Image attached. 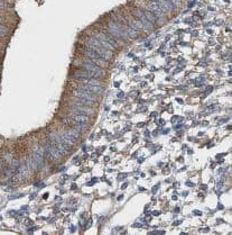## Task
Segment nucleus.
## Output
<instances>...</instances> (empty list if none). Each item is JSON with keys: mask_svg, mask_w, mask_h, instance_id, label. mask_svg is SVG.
<instances>
[{"mask_svg": "<svg viewBox=\"0 0 232 235\" xmlns=\"http://www.w3.org/2000/svg\"><path fill=\"white\" fill-rule=\"evenodd\" d=\"M62 134L65 136L66 139H68V140L73 142L74 144L78 142V140L80 139V132H78L76 129H74V128H70V129H66L64 132H62Z\"/></svg>", "mask_w": 232, "mask_h": 235, "instance_id": "10", "label": "nucleus"}, {"mask_svg": "<svg viewBox=\"0 0 232 235\" xmlns=\"http://www.w3.org/2000/svg\"><path fill=\"white\" fill-rule=\"evenodd\" d=\"M0 7H3V2H2V0H0Z\"/></svg>", "mask_w": 232, "mask_h": 235, "instance_id": "19", "label": "nucleus"}, {"mask_svg": "<svg viewBox=\"0 0 232 235\" xmlns=\"http://www.w3.org/2000/svg\"><path fill=\"white\" fill-rule=\"evenodd\" d=\"M79 89L81 90H87L89 92H92L94 95H101L103 92V88L99 86H93V84H81L79 86Z\"/></svg>", "mask_w": 232, "mask_h": 235, "instance_id": "11", "label": "nucleus"}, {"mask_svg": "<svg viewBox=\"0 0 232 235\" xmlns=\"http://www.w3.org/2000/svg\"><path fill=\"white\" fill-rule=\"evenodd\" d=\"M127 22H128V25L130 26L131 28H133V30H145L144 25L139 22L138 19H136L135 17H128Z\"/></svg>", "mask_w": 232, "mask_h": 235, "instance_id": "13", "label": "nucleus"}, {"mask_svg": "<svg viewBox=\"0 0 232 235\" xmlns=\"http://www.w3.org/2000/svg\"><path fill=\"white\" fill-rule=\"evenodd\" d=\"M62 123L66 126H71L72 128L76 129L78 132H84L87 131V124H83V123H79L75 119H73L72 117H65L62 119Z\"/></svg>", "mask_w": 232, "mask_h": 235, "instance_id": "5", "label": "nucleus"}, {"mask_svg": "<svg viewBox=\"0 0 232 235\" xmlns=\"http://www.w3.org/2000/svg\"><path fill=\"white\" fill-rule=\"evenodd\" d=\"M169 1H171V2H172V4L174 5L175 7H176V6H180V5H181V0H169Z\"/></svg>", "mask_w": 232, "mask_h": 235, "instance_id": "18", "label": "nucleus"}, {"mask_svg": "<svg viewBox=\"0 0 232 235\" xmlns=\"http://www.w3.org/2000/svg\"><path fill=\"white\" fill-rule=\"evenodd\" d=\"M80 66L81 68H83L84 70H87V71H91V72H94V73L99 74L100 77H103V75H104V72H103L102 68L95 65L94 63H92V62L89 61V60H87L85 62L80 63Z\"/></svg>", "mask_w": 232, "mask_h": 235, "instance_id": "7", "label": "nucleus"}, {"mask_svg": "<svg viewBox=\"0 0 232 235\" xmlns=\"http://www.w3.org/2000/svg\"><path fill=\"white\" fill-rule=\"evenodd\" d=\"M73 119H75L79 123H83V124H89V117L85 115H74Z\"/></svg>", "mask_w": 232, "mask_h": 235, "instance_id": "16", "label": "nucleus"}, {"mask_svg": "<svg viewBox=\"0 0 232 235\" xmlns=\"http://www.w3.org/2000/svg\"><path fill=\"white\" fill-rule=\"evenodd\" d=\"M45 151H46V155H47V158H48L50 160H57V159L61 158V155H62L51 141L45 144Z\"/></svg>", "mask_w": 232, "mask_h": 235, "instance_id": "6", "label": "nucleus"}, {"mask_svg": "<svg viewBox=\"0 0 232 235\" xmlns=\"http://www.w3.org/2000/svg\"><path fill=\"white\" fill-rule=\"evenodd\" d=\"M127 35H129V36L131 37H136L138 35L137 30H135L133 28H131V27H127Z\"/></svg>", "mask_w": 232, "mask_h": 235, "instance_id": "17", "label": "nucleus"}, {"mask_svg": "<svg viewBox=\"0 0 232 235\" xmlns=\"http://www.w3.org/2000/svg\"><path fill=\"white\" fill-rule=\"evenodd\" d=\"M108 28H109L110 34H112L116 38H126L127 33H126V27H121L120 24L110 20L108 23Z\"/></svg>", "mask_w": 232, "mask_h": 235, "instance_id": "3", "label": "nucleus"}, {"mask_svg": "<svg viewBox=\"0 0 232 235\" xmlns=\"http://www.w3.org/2000/svg\"><path fill=\"white\" fill-rule=\"evenodd\" d=\"M149 8H150V11H152L154 15L156 17H160V18H164V10L156 4V2H152L150 1L149 4Z\"/></svg>", "mask_w": 232, "mask_h": 235, "instance_id": "12", "label": "nucleus"}, {"mask_svg": "<svg viewBox=\"0 0 232 235\" xmlns=\"http://www.w3.org/2000/svg\"><path fill=\"white\" fill-rule=\"evenodd\" d=\"M132 15H133V17H135V18H138V20H139V22L144 25V27H145L146 30H152V24L147 20V18H146L145 15H144L143 10H139V9H133V10H132Z\"/></svg>", "mask_w": 232, "mask_h": 235, "instance_id": "8", "label": "nucleus"}, {"mask_svg": "<svg viewBox=\"0 0 232 235\" xmlns=\"http://www.w3.org/2000/svg\"><path fill=\"white\" fill-rule=\"evenodd\" d=\"M83 55H84L89 61H91L92 63H94L95 65L100 66L102 69L108 66V61L102 59L101 56H99L98 53H95L94 51H92L90 47H87V45L83 47Z\"/></svg>", "mask_w": 232, "mask_h": 235, "instance_id": "2", "label": "nucleus"}, {"mask_svg": "<svg viewBox=\"0 0 232 235\" xmlns=\"http://www.w3.org/2000/svg\"><path fill=\"white\" fill-rule=\"evenodd\" d=\"M72 95L75 98H83V99H87V100H92L96 103V96L92 92H89L87 90H81V89H76V90H73Z\"/></svg>", "mask_w": 232, "mask_h": 235, "instance_id": "9", "label": "nucleus"}, {"mask_svg": "<svg viewBox=\"0 0 232 235\" xmlns=\"http://www.w3.org/2000/svg\"><path fill=\"white\" fill-rule=\"evenodd\" d=\"M68 110L74 114V115H85V116H90L93 115V110L90 108H87V106H83L78 103H72L68 107Z\"/></svg>", "mask_w": 232, "mask_h": 235, "instance_id": "4", "label": "nucleus"}, {"mask_svg": "<svg viewBox=\"0 0 232 235\" xmlns=\"http://www.w3.org/2000/svg\"><path fill=\"white\" fill-rule=\"evenodd\" d=\"M143 13H144L145 17L147 18V20H148L149 23H152V25L157 22V17L154 15L150 10H143Z\"/></svg>", "mask_w": 232, "mask_h": 235, "instance_id": "14", "label": "nucleus"}, {"mask_svg": "<svg viewBox=\"0 0 232 235\" xmlns=\"http://www.w3.org/2000/svg\"><path fill=\"white\" fill-rule=\"evenodd\" d=\"M75 103L83 105V106H87V107H93L95 105V101L92 100H87V99H83V98H75Z\"/></svg>", "mask_w": 232, "mask_h": 235, "instance_id": "15", "label": "nucleus"}, {"mask_svg": "<svg viewBox=\"0 0 232 235\" xmlns=\"http://www.w3.org/2000/svg\"><path fill=\"white\" fill-rule=\"evenodd\" d=\"M1 170H2V163L0 162V171H1Z\"/></svg>", "mask_w": 232, "mask_h": 235, "instance_id": "20", "label": "nucleus"}, {"mask_svg": "<svg viewBox=\"0 0 232 235\" xmlns=\"http://www.w3.org/2000/svg\"><path fill=\"white\" fill-rule=\"evenodd\" d=\"M87 47H90L92 51H94L95 53H98L99 56H101L102 59L108 61V60H110L112 58L111 52L108 51V50H106L104 47H102V45L99 43V41H98L95 37H87Z\"/></svg>", "mask_w": 232, "mask_h": 235, "instance_id": "1", "label": "nucleus"}]
</instances>
